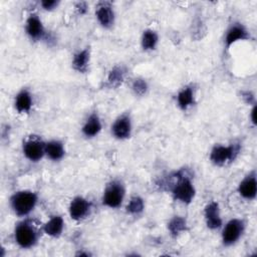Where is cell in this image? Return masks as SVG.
<instances>
[{"label":"cell","instance_id":"cell-1","mask_svg":"<svg viewBox=\"0 0 257 257\" xmlns=\"http://www.w3.org/2000/svg\"><path fill=\"white\" fill-rule=\"evenodd\" d=\"M38 201L36 193L28 190H22L14 193L10 198V206L13 212L19 216L24 217L29 215L35 208Z\"/></svg>","mask_w":257,"mask_h":257},{"label":"cell","instance_id":"cell-2","mask_svg":"<svg viewBox=\"0 0 257 257\" xmlns=\"http://www.w3.org/2000/svg\"><path fill=\"white\" fill-rule=\"evenodd\" d=\"M177 183H175L172 188L174 200L187 205L191 204L196 195V190L191 178L184 173V171H180L177 173Z\"/></svg>","mask_w":257,"mask_h":257},{"label":"cell","instance_id":"cell-3","mask_svg":"<svg viewBox=\"0 0 257 257\" xmlns=\"http://www.w3.org/2000/svg\"><path fill=\"white\" fill-rule=\"evenodd\" d=\"M14 239L19 247L29 249L36 245L38 241V233L33 224L28 220H24L16 224L14 229Z\"/></svg>","mask_w":257,"mask_h":257},{"label":"cell","instance_id":"cell-4","mask_svg":"<svg viewBox=\"0 0 257 257\" xmlns=\"http://www.w3.org/2000/svg\"><path fill=\"white\" fill-rule=\"evenodd\" d=\"M241 146L239 143H233L229 146L216 145L210 153V161L218 167L225 166L235 161L240 154Z\"/></svg>","mask_w":257,"mask_h":257},{"label":"cell","instance_id":"cell-5","mask_svg":"<svg viewBox=\"0 0 257 257\" xmlns=\"http://www.w3.org/2000/svg\"><path fill=\"white\" fill-rule=\"evenodd\" d=\"M125 190L120 181L113 180L107 184L102 195V204L108 208H118L124 199Z\"/></svg>","mask_w":257,"mask_h":257},{"label":"cell","instance_id":"cell-6","mask_svg":"<svg viewBox=\"0 0 257 257\" xmlns=\"http://www.w3.org/2000/svg\"><path fill=\"white\" fill-rule=\"evenodd\" d=\"M245 230V222L234 218L229 220L222 230V243L224 246H232L238 242Z\"/></svg>","mask_w":257,"mask_h":257},{"label":"cell","instance_id":"cell-7","mask_svg":"<svg viewBox=\"0 0 257 257\" xmlns=\"http://www.w3.org/2000/svg\"><path fill=\"white\" fill-rule=\"evenodd\" d=\"M22 151L25 158L30 162H38L45 156V143L40 139L30 138L23 143Z\"/></svg>","mask_w":257,"mask_h":257},{"label":"cell","instance_id":"cell-8","mask_svg":"<svg viewBox=\"0 0 257 257\" xmlns=\"http://www.w3.org/2000/svg\"><path fill=\"white\" fill-rule=\"evenodd\" d=\"M91 205L85 198L81 196L74 197L68 207V213L72 220L80 221L84 219L90 212Z\"/></svg>","mask_w":257,"mask_h":257},{"label":"cell","instance_id":"cell-9","mask_svg":"<svg viewBox=\"0 0 257 257\" xmlns=\"http://www.w3.org/2000/svg\"><path fill=\"white\" fill-rule=\"evenodd\" d=\"M132 119L126 113L119 115L111 124V135L117 140H126L132 135Z\"/></svg>","mask_w":257,"mask_h":257},{"label":"cell","instance_id":"cell-10","mask_svg":"<svg viewBox=\"0 0 257 257\" xmlns=\"http://www.w3.org/2000/svg\"><path fill=\"white\" fill-rule=\"evenodd\" d=\"M95 16L98 23L106 29H109L113 26L114 23V11L109 2L102 1L97 4L95 7Z\"/></svg>","mask_w":257,"mask_h":257},{"label":"cell","instance_id":"cell-11","mask_svg":"<svg viewBox=\"0 0 257 257\" xmlns=\"http://www.w3.org/2000/svg\"><path fill=\"white\" fill-rule=\"evenodd\" d=\"M239 195L246 200H254L257 194L256 172L251 171L238 185Z\"/></svg>","mask_w":257,"mask_h":257},{"label":"cell","instance_id":"cell-12","mask_svg":"<svg viewBox=\"0 0 257 257\" xmlns=\"http://www.w3.org/2000/svg\"><path fill=\"white\" fill-rule=\"evenodd\" d=\"M204 217L207 227L211 230H217L223 225L220 207L216 201H212L206 205L204 209Z\"/></svg>","mask_w":257,"mask_h":257},{"label":"cell","instance_id":"cell-13","mask_svg":"<svg viewBox=\"0 0 257 257\" xmlns=\"http://www.w3.org/2000/svg\"><path fill=\"white\" fill-rule=\"evenodd\" d=\"M249 32L246 27L241 23H233L226 31L224 44L229 49L234 43L240 40H247L249 38Z\"/></svg>","mask_w":257,"mask_h":257},{"label":"cell","instance_id":"cell-14","mask_svg":"<svg viewBox=\"0 0 257 257\" xmlns=\"http://www.w3.org/2000/svg\"><path fill=\"white\" fill-rule=\"evenodd\" d=\"M25 31L28 37L33 40L37 41L43 38L45 35V29L42 24V21L36 14H30L26 19L25 23Z\"/></svg>","mask_w":257,"mask_h":257},{"label":"cell","instance_id":"cell-15","mask_svg":"<svg viewBox=\"0 0 257 257\" xmlns=\"http://www.w3.org/2000/svg\"><path fill=\"white\" fill-rule=\"evenodd\" d=\"M101 127L102 124L98 114L96 112H93L87 117V119L83 123L81 132L86 138H94L100 133Z\"/></svg>","mask_w":257,"mask_h":257},{"label":"cell","instance_id":"cell-16","mask_svg":"<svg viewBox=\"0 0 257 257\" xmlns=\"http://www.w3.org/2000/svg\"><path fill=\"white\" fill-rule=\"evenodd\" d=\"M32 95L28 89H22L16 94L14 106L19 113H28L32 108Z\"/></svg>","mask_w":257,"mask_h":257},{"label":"cell","instance_id":"cell-17","mask_svg":"<svg viewBox=\"0 0 257 257\" xmlns=\"http://www.w3.org/2000/svg\"><path fill=\"white\" fill-rule=\"evenodd\" d=\"M43 232L53 238H57L62 234L64 229V220L61 216L55 215L52 216L44 225H43Z\"/></svg>","mask_w":257,"mask_h":257},{"label":"cell","instance_id":"cell-18","mask_svg":"<svg viewBox=\"0 0 257 257\" xmlns=\"http://www.w3.org/2000/svg\"><path fill=\"white\" fill-rule=\"evenodd\" d=\"M90 59V51L89 48H83L79 51H77L73 57H72V67L74 70L80 73H85L88 68Z\"/></svg>","mask_w":257,"mask_h":257},{"label":"cell","instance_id":"cell-19","mask_svg":"<svg viewBox=\"0 0 257 257\" xmlns=\"http://www.w3.org/2000/svg\"><path fill=\"white\" fill-rule=\"evenodd\" d=\"M65 154L63 143L58 140H51L45 143V156L54 162L60 161Z\"/></svg>","mask_w":257,"mask_h":257},{"label":"cell","instance_id":"cell-20","mask_svg":"<svg viewBox=\"0 0 257 257\" xmlns=\"http://www.w3.org/2000/svg\"><path fill=\"white\" fill-rule=\"evenodd\" d=\"M177 104L182 110L188 109L195 104V92L191 85L183 87L177 94Z\"/></svg>","mask_w":257,"mask_h":257},{"label":"cell","instance_id":"cell-21","mask_svg":"<svg viewBox=\"0 0 257 257\" xmlns=\"http://www.w3.org/2000/svg\"><path fill=\"white\" fill-rule=\"evenodd\" d=\"M125 68L123 66L120 65H116L114 67H112L108 74H107V78H106V85L110 88H116L118 87L124 80L125 77Z\"/></svg>","mask_w":257,"mask_h":257},{"label":"cell","instance_id":"cell-22","mask_svg":"<svg viewBox=\"0 0 257 257\" xmlns=\"http://www.w3.org/2000/svg\"><path fill=\"white\" fill-rule=\"evenodd\" d=\"M159 42V35L153 29H146L142 34L141 44L144 50L156 49Z\"/></svg>","mask_w":257,"mask_h":257},{"label":"cell","instance_id":"cell-23","mask_svg":"<svg viewBox=\"0 0 257 257\" xmlns=\"http://www.w3.org/2000/svg\"><path fill=\"white\" fill-rule=\"evenodd\" d=\"M168 230L173 237H178L181 233L187 230L186 219L181 216H175L168 223Z\"/></svg>","mask_w":257,"mask_h":257},{"label":"cell","instance_id":"cell-24","mask_svg":"<svg viewBox=\"0 0 257 257\" xmlns=\"http://www.w3.org/2000/svg\"><path fill=\"white\" fill-rule=\"evenodd\" d=\"M144 209H145V202L143 198H141L140 196H133L125 207L126 213L134 216L141 214L144 211Z\"/></svg>","mask_w":257,"mask_h":257},{"label":"cell","instance_id":"cell-25","mask_svg":"<svg viewBox=\"0 0 257 257\" xmlns=\"http://www.w3.org/2000/svg\"><path fill=\"white\" fill-rule=\"evenodd\" d=\"M132 89L136 95L143 96L147 93V91L149 89V85H148V82L146 81V79H144L142 77H138V78L134 79V81L132 83Z\"/></svg>","mask_w":257,"mask_h":257},{"label":"cell","instance_id":"cell-26","mask_svg":"<svg viewBox=\"0 0 257 257\" xmlns=\"http://www.w3.org/2000/svg\"><path fill=\"white\" fill-rule=\"evenodd\" d=\"M59 4V1L56 0H42L40 2L41 7L46 10V11H51L53 9H55Z\"/></svg>","mask_w":257,"mask_h":257},{"label":"cell","instance_id":"cell-27","mask_svg":"<svg viewBox=\"0 0 257 257\" xmlns=\"http://www.w3.org/2000/svg\"><path fill=\"white\" fill-rule=\"evenodd\" d=\"M75 8L77 9L79 14H85L87 11V3L86 2H77Z\"/></svg>","mask_w":257,"mask_h":257},{"label":"cell","instance_id":"cell-28","mask_svg":"<svg viewBox=\"0 0 257 257\" xmlns=\"http://www.w3.org/2000/svg\"><path fill=\"white\" fill-rule=\"evenodd\" d=\"M255 113H256V105L254 104L252 110H251V121L253 124H256V118H255Z\"/></svg>","mask_w":257,"mask_h":257}]
</instances>
